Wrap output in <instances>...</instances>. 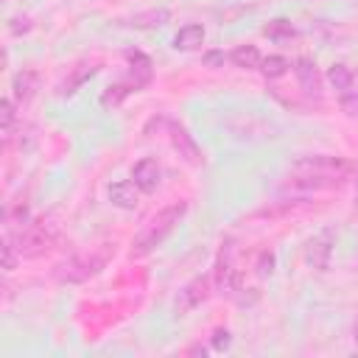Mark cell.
Returning a JSON list of instances; mask_svg holds the SVG:
<instances>
[{"label": "cell", "mask_w": 358, "mask_h": 358, "mask_svg": "<svg viewBox=\"0 0 358 358\" xmlns=\"http://www.w3.org/2000/svg\"><path fill=\"white\" fill-rule=\"evenodd\" d=\"M355 173V165L338 154H308L291 165V176L282 182V193H316L341 187Z\"/></svg>", "instance_id": "obj_1"}, {"label": "cell", "mask_w": 358, "mask_h": 358, "mask_svg": "<svg viewBox=\"0 0 358 358\" xmlns=\"http://www.w3.org/2000/svg\"><path fill=\"white\" fill-rule=\"evenodd\" d=\"M187 215V201H171V204H165L162 210H157L145 224H143V229L131 238V255L134 257H143V255H148V252H154L176 227H179V221Z\"/></svg>", "instance_id": "obj_2"}, {"label": "cell", "mask_w": 358, "mask_h": 358, "mask_svg": "<svg viewBox=\"0 0 358 358\" xmlns=\"http://www.w3.org/2000/svg\"><path fill=\"white\" fill-rule=\"evenodd\" d=\"M126 56L131 62L129 64V73L120 81H115V84L106 87V92L101 95V103L103 106H120L131 92H140L154 78V70H151V59L148 56H143L140 50H129Z\"/></svg>", "instance_id": "obj_3"}, {"label": "cell", "mask_w": 358, "mask_h": 358, "mask_svg": "<svg viewBox=\"0 0 358 358\" xmlns=\"http://www.w3.org/2000/svg\"><path fill=\"white\" fill-rule=\"evenodd\" d=\"M6 235L11 238V243H14V249H17L20 257H39V255H45L53 246V235L42 224H36L31 218L25 224H20L17 229L8 227Z\"/></svg>", "instance_id": "obj_4"}, {"label": "cell", "mask_w": 358, "mask_h": 358, "mask_svg": "<svg viewBox=\"0 0 358 358\" xmlns=\"http://www.w3.org/2000/svg\"><path fill=\"white\" fill-rule=\"evenodd\" d=\"M103 266H106V255H76V257H67L64 263H59L53 268V277L59 282H87Z\"/></svg>", "instance_id": "obj_5"}, {"label": "cell", "mask_w": 358, "mask_h": 358, "mask_svg": "<svg viewBox=\"0 0 358 358\" xmlns=\"http://www.w3.org/2000/svg\"><path fill=\"white\" fill-rule=\"evenodd\" d=\"M333 246H336V232H333V229L316 232V235L305 243V260H308V266H313L316 271H324V268L330 266Z\"/></svg>", "instance_id": "obj_6"}, {"label": "cell", "mask_w": 358, "mask_h": 358, "mask_svg": "<svg viewBox=\"0 0 358 358\" xmlns=\"http://www.w3.org/2000/svg\"><path fill=\"white\" fill-rule=\"evenodd\" d=\"M165 126H168V140H171V145H173V151L187 162V165H201V148L196 145V140L187 134V129L182 126V123H176V120H165Z\"/></svg>", "instance_id": "obj_7"}, {"label": "cell", "mask_w": 358, "mask_h": 358, "mask_svg": "<svg viewBox=\"0 0 358 358\" xmlns=\"http://www.w3.org/2000/svg\"><path fill=\"white\" fill-rule=\"evenodd\" d=\"M131 182L143 190V193H154L162 185V165L157 162V157H143L134 162L131 168Z\"/></svg>", "instance_id": "obj_8"}, {"label": "cell", "mask_w": 358, "mask_h": 358, "mask_svg": "<svg viewBox=\"0 0 358 358\" xmlns=\"http://www.w3.org/2000/svg\"><path fill=\"white\" fill-rule=\"evenodd\" d=\"M207 296H210V277H193L179 291V296H176V313L179 316L190 313L193 308H199L201 302H207Z\"/></svg>", "instance_id": "obj_9"}, {"label": "cell", "mask_w": 358, "mask_h": 358, "mask_svg": "<svg viewBox=\"0 0 358 358\" xmlns=\"http://www.w3.org/2000/svg\"><path fill=\"white\" fill-rule=\"evenodd\" d=\"M232 255H235V246H232V238H227L218 249V257H215V288L218 291H232L235 288V268H232Z\"/></svg>", "instance_id": "obj_10"}, {"label": "cell", "mask_w": 358, "mask_h": 358, "mask_svg": "<svg viewBox=\"0 0 358 358\" xmlns=\"http://www.w3.org/2000/svg\"><path fill=\"white\" fill-rule=\"evenodd\" d=\"M140 193H143V190H140L131 179H120V182L109 185V201H112L115 207H120V210H134L137 201H140Z\"/></svg>", "instance_id": "obj_11"}, {"label": "cell", "mask_w": 358, "mask_h": 358, "mask_svg": "<svg viewBox=\"0 0 358 358\" xmlns=\"http://www.w3.org/2000/svg\"><path fill=\"white\" fill-rule=\"evenodd\" d=\"M294 73H296V78H299V87H302L308 95H319V90H322V76H319L313 59H308V56L296 59V62H294Z\"/></svg>", "instance_id": "obj_12"}, {"label": "cell", "mask_w": 358, "mask_h": 358, "mask_svg": "<svg viewBox=\"0 0 358 358\" xmlns=\"http://www.w3.org/2000/svg\"><path fill=\"white\" fill-rule=\"evenodd\" d=\"M201 45H204V25H199V22L182 25L176 31V36H173V48L176 50H196Z\"/></svg>", "instance_id": "obj_13"}, {"label": "cell", "mask_w": 358, "mask_h": 358, "mask_svg": "<svg viewBox=\"0 0 358 358\" xmlns=\"http://www.w3.org/2000/svg\"><path fill=\"white\" fill-rule=\"evenodd\" d=\"M229 62H232L235 67H241V70H260L263 56H260L257 45H238V48L229 53Z\"/></svg>", "instance_id": "obj_14"}, {"label": "cell", "mask_w": 358, "mask_h": 358, "mask_svg": "<svg viewBox=\"0 0 358 358\" xmlns=\"http://www.w3.org/2000/svg\"><path fill=\"white\" fill-rule=\"evenodd\" d=\"M36 84H39V73H36V70H22V73H17V76H14V84H11L14 98H17V101H28V98L36 92Z\"/></svg>", "instance_id": "obj_15"}, {"label": "cell", "mask_w": 358, "mask_h": 358, "mask_svg": "<svg viewBox=\"0 0 358 358\" xmlns=\"http://www.w3.org/2000/svg\"><path fill=\"white\" fill-rule=\"evenodd\" d=\"M327 81L338 90V92H350V87H352V81H355V70H350L347 64H333L330 70H327Z\"/></svg>", "instance_id": "obj_16"}, {"label": "cell", "mask_w": 358, "mask_h": 358, "mask_svg": "<svg viewBox=\"0 0 358 358\" xmlns=\"http://www.w3.org/2000/svg\"><path fill=\"white\" fill-rule=\"evenodd\" d=\"M291 70V62L285 59V56H266L263 62H260V73L266 76V78H280V76H285Z\"/></svg>", "instance_id": "obj_17"}, {"label": "cell", "mask_w": 358, "mask_h": 358, "mask_svg": "<svg viewBox=\"0 0 358 358\" xmlns=\"http://www.w3.org/2000/svg\"><path fill=\"white\" fill-rule=\"evenodd\" d=\"M95 70H98L95 64H78V67L73 70L70 81H64V84L59 87V92H62V95H70V92H76V90H78V87H81V84H84L90 76H95Z\"/></svg>", "instance_id": "obj_18"}, {"label": "cell", "mask_w": 358, "mask_h": 358, "mask_svg": "<svg viewBox=\"0 0 358 358\" xmlns=\"http://www.w3.org/2000/svg\"><path fill=\"white\" fill-rule=\"evenodd\" d=\"M263 34H266L271 42H282V39L296 36V28H294L288 20H271V22L263 28Z\"/></svg>", "instance_id": "obj_19"}, {"label": "cell", "mask_w": 358, "mask_h": 358, "mask_svg": "<svg viewBox=\"0 0 358 358\" xmlns=\"http://www.w3.org/2000/svg\"><path fill=\"white\" fill-rule=\"evenodd\" d=\"M341 112L347 117H358V92H344L341 95Z\"/></svg>", "instance_id": "obj_20"}, {"label": "cell", "mask_w": 358, "mask_h": 358, "mask_svg": "<svg viewBox=\"0 0 358 358\" xmlns=\"http://www.w3.org/2000/svg\"><path fill=\"white\" fill-rule=\"evenodd\" d=\"M0 109H3V134L8 137L11 134V123H14V103H11V98H3Z\"/></svg>", "instance_id": "obj_21"}, {"label": "cell", "mask_w": 358, "mask_h": 358, "mask_svg": "<svg viewBox=\"0 0 358 358\" xmlns=\"http://www.w3.org/2000/svg\"><path fill=\"white\" fill-rule=\"evenodd\" d=\"M201 62H204L207 67H224L227 56H224L221 50H210V53H204V56H201Z\"/></svg>", "instance_id": "obj_22"}, {"label": "cell", "mask_w": 358, "mask_h": 358, "mask_svg": "<svg viewBox=\"0 0 358 358\" xmlns=\"http://www.w3.org/2000/svg\"><path fill=\"white\" fill-rule=\"evenodd\" d=\"M213 344H215V350H224V347H229V330H215L213 333Z\"/></svg>", "instance_id": "obj_23"}, {"label": "cell", "mask_w": 358, "mask_h": 358, "mask_svg": "<svg viewBox=\"0 0 358 358\" xmlns=\"http://www.w3.org/2000/svg\"><path fill=\"white\" fill-rule=\"evenodd\" d=\"M352 341L358 344V316H355V322H352Z\"/></svg>", "instance_id": "obj_24"}, {"label": "cell", "mask_w": 358, "mask_h": 358, "mask_svg": "<svg viewBox=\"0 0 358 358\" xmlns=\"http://www.w3.org/2000/svg\"><path fill=\"white\" fill-rule=\"evenodd\" d=\"M355 213H358V168H355Z\"/></svg>", "instance_id": "obj_25"}, {"label": "cell", "mask_w": 358, "mask_h": 358, "mask_svg": "<svg viewBox=\"0 0 358 358\" xmlns=\"http://www.w3.org/2000/svg\"><path fill=\"white\" fill-rule=\"evenodd\" d=\"M355 78H358V70H355Z\"/></svg>", "instance_id": "obj_26"}]
</instances>
